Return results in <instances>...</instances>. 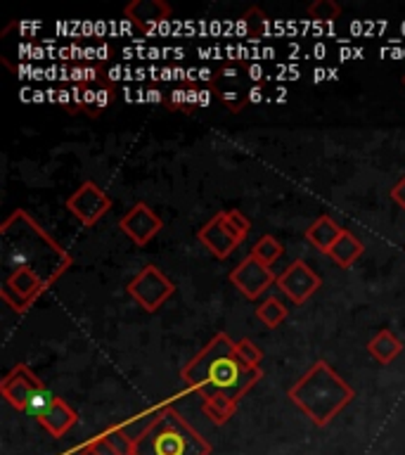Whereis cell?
Instances as JSON below:
<instances>
[{"label":"cell","mask_w":405,"mask_h":455,"mask_svg":"<svg viewBox=\"0 0 405 455\" xmlns=\"http://www.w3.org/2000/svg\"><path fill=\"white\" fill-rule=\"evenodd\" d=\"M202 411H204V415H209L213 425H226L227 419L237 412V403L227 396H211L202 403Z\"/></svg>","instance_id":"obj_17"},{"label":"cell","mask_w":405,"mask_h":455,"mask_svg":"<svg viewBox=\"0 0 405 455\" xmlns=\"http://www.w3.org/2000/svg\"><path fill=\"white\" fill-rule=\"evenodd\" d=\"M230 283L244 294L247 299H258L263 291L268 290L270 284L277 283L275 273L270 266L261 263L256 256L249 254L247 259H242L233 270H230Z\"/></svg>","instance_id":"obj_10"},{"label":"cell","mask_w":405,"mask_h":455,"mask_svg":"<svg viewBox=\"0 0 405 455\" xmlns=\"http://www.w3.org/2000/svg\"><path fill=\"white\" fill-rule=\"evenodd\" d=\"M67 209H69L71 216H76L81 226L92 228L109 213V209H112V197L98 183L85 180V183L78 185L76 190L67 197Z\"/></svg>","instance_id":"obj_7"},{"label":"cell","mask_w":405,"mask_h":455,"mask_svg":"<svg viewBox=\"0 0 405 455\" xmlns=\"http://www.w3.org/2000/svg\"><path fill=\"white\" fill-rule=\"evenodd\" d=\"M226 219H227V223H230V226H233L234 230L242 235V237H247L249 230H251V220H249L247 216L240 212V209H227Z\"/></svg>","instance_id":"obj_22"},{"label":"cell","mask_w":405,"mask_h":455,"mask_svg":"<svg viewBox=\"0 0 405 455\" xmlns=\"http://www.w3.org/2000/svg\"><path fill=\"white\" fill-rule=\"evenodd\" d=\"M234 348H237V354H240L242 361L249 363V365H254V368H261L263 351L258 347H256L254 341L244 337V339L234 341Z\"/></svg>","instance_id":"obj_21"},{"label":"cell","mask_w":405,"mask_h":455,"mask_svg":"<svg viewBox=\"0 0 405 455\" xmlns=\"http://www.w3.org/2000/svg\"><path fill=\"white\" fill-rule=\"evenodd\" d=\"M88 443H91V448L98 455H119L112 446H109V443H107V439L102 436V434H99V436H95V439H88Z\"/></svg>","instance_id":"obj_24"},{"label":"cell","mask_w":405,"mask_h":455,"mask_svg":"<svg viewBox=\"0 0 405 455\" xmlns=\"http://www.w3.org/2000/svg\"><path fill=\"white\" fill-rule=\"evenodd\" d=\"M180 377L204 401L211 396H227L240 405L242 398L258 384L263 372L261 368L242 361L230 334L216 332L204 348L180 368Z\"/></svg>","instance_id":"obj_1"},{"label":"cell","mask_w":405,"mask_h":455,"mask_svg":"<svg viewBox=\"0 0 405 455\" xmlns=\"http://www.w3.org/2000/svg\"><path fill=\"white\" fill-rule=\"evenodd\" d=\"M0 242H3V266L5 270H34L45 283L52 284L69 270L74 263L71 254L45 233L41 223L31 219L24 209H14L0 226Z\"/></svg>","instance_id":"obj_2"},{"label":"cell","mask_w":405,"mask_h":455,"mask_svg":"<svg viewBox=\"0 0 405 455\" xmlns=\"http://www.w3.org/2000/svg\"><path fill=\"white\" fill-rule=\"evenodd\" d=\"M391 199L396 202L398 209H403L405 212V176L401 178L393 188H391Z\"/></svg>","instance_id":"obj_25"},{"label":"cell","mask_w":405,"mask_h":455,"mask_svg":"<svg viewBox=\"0 0 405 455\" xmlns=\"http://www.w3.org/2000/svg\"><path fill=\"white\" fill-rule=\"evenodd\" d=\"M282 251L284 247L273 237V235H263L261 240L251 247V256H256V259L261 263H266V266H273V263L282 256Z\"/></svg>","instance_id":"obj_18"},{"label":"cell","mask_w":405,"mask_h":455,"mask_svg":"<svg viewBox=\"0 0 405 455\" xmlns=\"http://www.w3.org/2000/svg\"><path fill=\"white\" fill-rule=\"evenodd\" d=\"M123 12H126V17L133 21L135 27L142 28V31H149L156 24H162L163 20H169L173 10L163 0H135V3L126 5Z\"/></svg>","instance_id":"obj_12"},{"label":"cell","mask_w":405,"mask_h":455,"mask_svg":"<svg viewBox=\"0 0 405 455\" xmlns=\"http://www.w3.org/2000/svg\"><path fill=\"white\" fill-rule=\"evenodd\" d=\"M403 85H405V74H403Z\"/></svg>","instance_id":"obj_27"},{"label":"cell","mask_w":405,"mask_h":455,"mask_svg":"<svg viewBox=\"0 0 405 455\" xmlns=\"http://www.w3.org/2000/svg\"><path fill=\"white\" fill-rule=\"evenodd\" d=\"M308 17L315 21H334L341 17V5L334 0H315L308 5Z\"/></svg>","instance_id":"obj_20"},{"label":"cell","mask_w":405,"mask_h":455,"mask_svg":"<svg viewBox=\"0 0 405 455\" xmlns=\"http://www.w3.org/2000/svg\"><path fill=\"white\" fill-rule=\"evenodd\" d=\"M362 251H365V244H362L351 230L344 228V233L339 235V240L334 242L332 249L327 251V256H330L337 266H341V268H351V266L361 259Z\"/></svg>","instance_id":"obj_14"},{"label":"cell","mask_w":405,"mask_h":455,"mask_svg":"<svg viewBox=\"0 0 405 455\" xmlns=\"http://www.w3.org/2000/svg\"><path fill=\"white\" fill-rule=\"evenodd\" d=\"M128 297L133 299L135 304L140 306L142 311L156 313L173 294H176V284L171 277L163 275V270L155 263L142 266L138 275L126 284Z\"/></svg>","instance_id":"obj_6"},{"label":"cell","mask_w":405,"mask_h":455,"mask_svg":"<svg viewBox=\"0 0 405 455\" xmlns=\"http://www.w3.org/2000/svg\"><path fill=\"white\" fill-rule=\"evenodd\" d=\"M341 233H344V228H341L332 216H320V219L313 220L311 226H308V230H306V240L311 242L318 251L327 254V251L332 249L334 242L339 240Z\"/></svg>","instance_id":"obj_13"},{"label":"cell","mask_w":405,"mask_h":455,"mask_svg":"<svg viewBox=\"0 0 405 455\" xmlns=\"http://www.w3.org/2000/svg\"><path fill=\"white\" fill-rule=\"evenodd\" d=\"M121 233L126 235L128 240L133 242L135 247H145L155 240L156 235L162 233L163 220L159 219V213L145 202H135L123 216L119 219Z\"/></svg>","instance_id":"obj_8"},{"label":"cell","mask_w":405,"mask_h":455,"mask_svg":"<svg viewBox=\"0 0 405 455\" xmlns=\"http://www.w3.org/2000/svg\"><path fill=\"white\" fill-rule=\"evenodd\" d=\"M290 311H287V306L280 301L277 297H268L263 304L256 306V318L261 320L263 325L268 327V330H275L287 320Z\"/></svg>","instance_id":"obj_16"},{"label":"cell","mask_w":405,"mask_h":455,"mask_svg":"<svg viewBox=\"0 0 405 455\" xmlns=\"http://www.w3.org/2000/svg\"><path fill=\"white\" fill-rule=\"evenodd\" d=\"M258 100H261V88H254L249 92V102H258Z\"/></svg>","instance_id":"obj_26"},{"label":"cell","mask_w":405,"mask_h":455,"mask_svg":"<svg viewBox=\"0 0 405 455\" xmlns=\"http://www.w3.org/2000/svg\"><path fill=\"white\" fill-rule=\"evenodd\" d=\"M102 436L119 455H135V439L123 427H109V429L102 432Z\"/></svg>","instance_id":"obj_19"},{"label":"cell","mask_w":405,"mask_h":455,"mask_svg":"<svg viewBox=\"0 0 405 455\" xmlns=\"http://www.w3.org/2000/svg\"><path fill=\"white\" fill-rule=\"evenodd\" d=\"M197 240L211 251L216 259H227L242 244V237L226 219V212H218L197 230Z\"/></svg>","instance_id":"obj_11"},{"label":"cell","mask_w":405,"mask_h":455,"mask_svg":"<svg viewBox=\"0 0 405 455\" xmlns=\"http://www.w3.org/2000/svg\"><path fill=\"white\" fill-rule=\"evenodd\" d=\"M0 394L14 411L27 412L50 436H64L78 422L76 411L45 387L27 363H17L0 382Z\"/></svg>","instance_id":"obj_3"},{"label":"cell","mask_w":405,"mask_h":455,"mask_svg":"<svg viewBox=\"0 0 405 455\" xmlns=\"http://www.w3.org/2000/svg\"><path fill=\"white\" fill-rule=\"evenodd\" d=\"M220 100L226 102L230 112H240L242 107L249 102L247 95H244V98H237V92H220Z\"/></svg>","instance_id":"obj_23"},{"label":"cell","mask_w":405,"mask_h":455,"mask_svg":"<svg viewBox=\"0 0 405 455\" xmlns=\"http://www.w3.org/2000/svg\"><path fill=\"white\" fill-rule=\"evenodd\" d=\"M135 455H211V443L166 403L135 436Z\"/></svg>","instance_id":"obj_5"},{"label":"cell","mask_w":405,"mask_h":455,"mask_svg":"<svg viewBox=\"0 0 405 455\" xmlns=\"http://www.w3.org/2000/svg\"><path fill=\"white\" fill-rule=\"evenodd\" d=\"M275 284L280 287V291H282L284 297L290 299L291 304L301 306L318 291V287L322 283H320V275L308 266V263L297 259V261L290 263V266L277 275Z\"/></svg>","instance_id":"obj_9"},{"label":"cell","mask_w":405,"mask_h":455,"mask_svg":"<svg viewBox=\"0 0 405 455\" xmlns=\"http://www.w3.org/2000/svg\"><path fill=\"white\" fill-rule=\"evenodd\" d=\"M368 354L382 365H389L391 361H396L398 355L403 354V341L398 339L391 330H382L368 341Z\"/></svg>","instance_id":"obj_15"},{"label":"cell","mask_w":405,"mask_h":455,"mask_svg":"<svg viewBox=\"0 0 405 455\" xmlns=\"http://www.w3.org/2000/svg\"><path fill=\"white\" fill-rule=\"evenodd\" d=\"M353 387L327 361L313 363L290 389L291 403L318 427L330 425L353 401Z\"/></svg>","instance_id":"obj_4"}]
</instances>
